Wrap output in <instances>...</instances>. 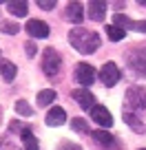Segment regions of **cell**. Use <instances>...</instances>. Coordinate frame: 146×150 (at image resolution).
<instances>
[{"label":"cell","mask_w":146,"mask_h":150,"mask_svg":"<svg viewBox=\"0 0 146 150\" xmlns=\"http://www.w3.org/2000/svg\"><path fill=\"white\" fill-rule=\"evenodd\" d=\"M69 44L75 49V51L84 53V55H91V53H95L100 49L102 40H100V35L95 31H91V29L75 27L73 31H69Z\"/></svg>","instance_id":"obj_1"},{"label":"cell","mask_w":146,"mask_h":150,"mask_svg":"<svg viewBox=\"0 0 146 150\" xmlns=\"http://www.w3.org/2000/svg\"><path fill=\"white\" fill-rule=\"evenodd\" d=\"M133 112H140L146 110V91L142 86H131L124 95V110H131Z\"/></svg>","instance_id":"obj_2"},{"label":"cell","mask_w":146,"mask_h":150,"mask_svg":"<svg viewBox=\"0 0 146 150\" xmlns=\"http://www.w3.org/2000/svg\"><path fill=\"white\" fill-rule=\"evenodd\" d=\"M62 69V57L56 49H44V55H42V71L44 75L49 77H56Z\"/></svg>","instance_id":"obj_3"},{"label":"cell","mask_w":146,"mask_h":150,"mask_svg":"<svg viewBox=\"0 0 146 150\" xmlns=\"http://www.w3.org/2000/svg\"><path fill=\"white\" fill-rule=\"evenodd\" d=\"M126 60L131 64V69L140 75H146V44L144 47H137V49H131L126 53Z\"/></svg>","instance_id":"obj_4"},{"label":"cell","mask_w":146,"mask_h":150,"mask_svg":"<svg viewBox=\"0 0 146 150\" xmlns=\"http://www.w3.org/2000/svg\"><path fill=\"white\" fill-rule=\"evenodd\" d=\"M95 69L91 64H86V62H80V64H75V73H73V77H75V82L82 86V88H86V86H91L95 82Z\"/></svg>","instance_id":"obj_5"},{"label":"cell","mask_w":146,"mask_h":150,"mask_svg":"<svg viewBox=\"0 0 146 150\" xmlns=\"http://www.w3.org/2000/svg\"><path fill=\"white\" fill-rule=\"evenodd\" d=\"M120 77H122V73H120V69H118L115 62H106V64L100 69V80H102V84L108 86V88L118 84Z\"/></svg>","instance_id":"obj_6"},{"label":"cell","mask_w":146,"mask_h":150,"mask_svg":"<svg viewBox=\"0 0 146 150\" xmlns=\"http://www.w3.org/2000/svg\"><path fill=\"white\" fill-rule=\"evenodd\" d=\"M64 20H69V22H73V24H80L82 20H84V5L78 2V0L69 2V5L64 7Z\"/></svg>","instance_id":"obj_7"},{"label":"cell","mask_w":146,"mask_h":150,"mask_svg":"<svg viewBox=\"0 0 146 150\" xmlns=\"http://www.w3.org/2000/svg\"><path fill=\"white\" fill-rule=\"evenodd\" d=\"M71 97L75 99V104H80V108H84V110H93V106H95V97H93V93H91L89 88H75L73 93H71Z\"/></svg>","instance_id":"obj_8"},{"label":"cell","mask_w":146,"mask_h":150,"mask_svg":"<svg viewBox=\"0 0 146 150\" xmlns=\"http://www.w3.org/2000/svg\"><path fill=\"white\" fill-rule=\"evenodd\" d=\"M24 31H27L31 38H49L51 29H49V24L44 22V20H29L27 27H24Z\"/></svg>","instance_id":"obj_9"},{"label":"cell","mask_w":146,"mask_h":150,"mask_svg":"<svg viewBox=\"0 0 146 150\" xmlns=\"http://www.w3.org/2000/svg\"><path fill=\"white\" fill-rule=\"evenodd\" d=\"M91 117H93V122L98 124V126H102V128H111V126H113V115H111L104 106H100V104L93 106Z\"/></svg>","instance_id":"obj_10"},{"label":"cell","mask_w":146,"mask_h":150,"mask_svg":"<svg viewBox=\"0 0 146 150\" xmlns=\"http://www.w3.org/2000/svg\"><path fill=\"white\" fill-rule=\"evenodd\" d=\"M86 9H89V18L93 22H102L104 16H106V2L104 0H91L86 5Z\"/></svg>","instance_id":"obj_11"},{"label":"cell","mask_w":146,"mask_h":150,"mask_svg":"<svg viewBox=\"0 0 146 150\" xmlns=\"http://www.w3.org/2000/svg\"><path fill=\"white\" fill-rule=\"evenodd\" d=\"M66 122V110L62 106H51L47 112V126H62Z\"/></svg>","instance_id":"obj_12"},{"label":"cell","mask_w":146,"mask_h":150,"mask_svg":"<svg viewBox=\"0 0 146 150\" xmlns=\"http://www.w3.org/2000/svg\"><path fill=\"white\" fill-rule=\"evenodd\" d=\"M20 139H22L24 150H40V144H38V139L33 137L31 128H22V130H20Z\"/></svg>","instance_id":"obj_13"},{"label":"cell","mask_w":146,"mask_h":150,"mask_svg":"<svg viewBox=\"0 0 146 150\" xmlns=\"http://www.w3.org/2000/svg\"><path fill=\"white\" fill-rule=\"evenodd\" d=\"M7 9H9V13L18 16V18H22V16L29 13V5L22 2V0H11V2H7Z\"/></svg>","instance_id":"obj_14"},{"label":"cell","mask_w":146,"mask_h":150,"mask_svg":"<svg viewBox=\"0 0 146 150\" xmlns=\"http://www.w3.org/2000/svg\"><path fill=\"white\" fill-rule=\"evenodd\" d=\"M93 139H95V144L104 146V148L115 146V137L111 135V132H106V130H95V132H93Z\"/></svg>","instance_id":"obj_15"},{"label":"cell","mask_w":146,"mask_h":150,"mask_svg":"<svg viewBox=\"0 0 146 150\" xmlns=\"http://www.w3.org/2000/svg\"><path fill=\"white\" fill-rule=\"evenodd\" d=\"M16 73H18V69H16L14 62H0V75L5 77L7 82H11L16 77Z\"/></svg>","instance_id":"obj_16"},{"label":"cell","mask_w":146,"mask_h":150,"mask_svg":"<svg viewBox=\"0 0 146 150\" xmlns=\"http://www.w3.org/2000/svg\"><path fill=\"white\" fill-rule=\"evenodd\" d=\"M104 31H106L108 40H113V42H120V40H124V38H126V31H124L122 27H115V24H108Z\"/></svg>","instance_id":"obj_17"},{"label":"cell","mask_w":146,"mask_h":150,"mask_svg":"<svg viewBox=\"0 0 146 150\" xmlns=\"http://www.w3.org/2000/svg\"><path fill=\"white\" fill-rule=\"evenodd\" d=\"M51 102H56V91H51V88H44V91H40L38 93V106H51Z\"/></svg>","instance_id":"obj_18"},{"label":"cell","mask_w":146,"mask_h":150,"mask_svg":"<svg viewBox=\"0 0 146 150\" xmlns=\"http://www.w3.org/2000/svg\"><path fill=\"white\" fill-rule=\"evenodd\" d=\"M16 112L22 115V117H31V115H33V108L29 106L24 99H18V102H16Z\"/></svg>","instance_id":"obj_19"},{"label":"cell","mask_w":146,"mask_h":150,"mask_svg":"<svg viewBox=\"0 0 146 150\" xmlns=\"http://www.w3.org/2000/svg\"><path fill=\"white\" fill-rule=\"evenodd\" d=\"M71 128H73L75 132H89V126H86V122H84V119H80V117L71 119Z\"/></svg>","instance_id":"obj_20"},{"label":"cell","mask_w":146,"mask_h":150,"mask_svg":"<svg viewBox=\"0 0 146 150\" xmlns=\"http://www.w3.org/2000/svg\"><path fill=\"white\" fill-rule=\"evenodd\" d=\"M0 29H2L5 33H9V35H14V33H18V31H20L18 24H16V22H9V20H7V22H2V27H0Z\"/></svg>","instance_id":"obj_21"},{"label":"cell","mask_w":146,"mask_h":150,"mask_svg":"<svg viewBox=\"0 0 146 150\" xmlns=\"http://www.w3.org/2000/svg\"><path fill=\"white\" fill-rule=\"evenodd\" d=\"M24 53H27V57H33L36 53H38V47H36L33 42H27L24 44Z\"/></svg>","instance_id":"obj_22"},{"label":"cell","mask_w":146,"mask_h":150,"mask_svg":"<svg viewBox=\"0 0 146 150\" xmlns=\"http://www.w3.org/2000/svg\"><path fill=\"white\" fill-rule=\"evenodd\" d=\"M38 7H40V9H47V11H51L53 7H56V0H38Z\"/></svg>","instance_id":"obj_23"},{"label":"cell","mask_w":146,"mask_h":150,"mask_svg":"<svg viewBox=\"0 0 146 150\" xmlns=\"http://www.w3.org/2000/svg\"><path fill=\"white\" fill-rule=\"evenodd\" d=\"M60 150H82V148H80V146H75V144H69V141H66V144L60 146Z\"/></svg>","instance_id":"obj_24"},{"label":"cell","mask_w":146,"mask_h":150,"mask_svg":"<svg viewBox=\"0 0 146 150\" xmlns=\"http://www.w3.org/2000/svg\"><path fill=\"white\" fill-rule=\"evenodd\" d=\"M140 150H146V148H140Z\"/></svg>","instance_id":"obj_25"}]
</instances>
